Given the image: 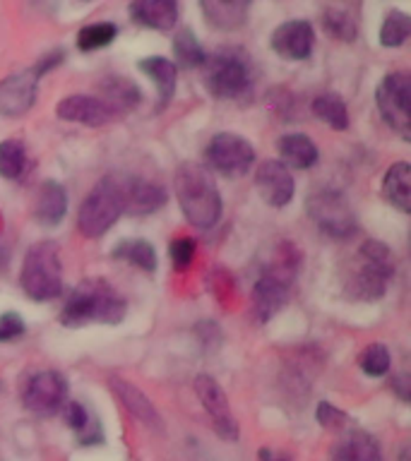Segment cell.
Segmentation results:
<instances>
[{
    "label": "cell",
    "mask_w": 411,
    "mask_h": 461,
    "mask_svg": "<svg viewBox=\"0 0 411 461\" xmlns=\"http://www.w3.org/2000/svg\"><path fill=\"white\" fill-rule=\"evenodd\" d=\"M176 194L187 223L195 229H212L222 216V194L205 166L186 161L176 171Z\"/></svg>",
    "instance_id": "6da1fadb"
},
{
    "label": "cell",
    "mask_w": 411,
    "mask_h": 461,
    "mask_svg": "<svg viewBox=\"0 0 411 461\" xmlns=\"http://www.w3.org/2000/svg\"><path fill=\"white\" fill-rule=\"evenodd\" d=\"M125 317V301L108 281L85 279L72 288L60 312V322L68 327H82L87 322L118 324Z\"/></svg>",
    "instance_id": "7a4b0ae2"
},
{
    "label": "cell",
    "mask_w": 411,
    "mask_h": 461,
    "mask_svg": "<svg viewBox=\"0 0 411 461\" xmlns=\"http://www.w3.org/2000/svg\"><path fill=\"white\" fill-rule=\"evenodd\" d=\"M395 276V258L380 240H366L359 248L353 269L346 279V294L356 301H378L388 291L389 279Z\"/></svg>",
    "instance_id": "3957f363"
},
{
    "label": "cell",
    "mask_w": 411,
    "mask_h": 461,
    "mask_svg": "<svg viewBox=\"0 0 411 461\" xmlns=\"http://www.w3.org/2000/svg\"><path fill=\"white\" fill-rule=\"evenodd\" d=\"M255 68L243 49H222L205 60V85L216 99H241L252 89Z\"/></svg>",
    "instance_id": "277c9868"
},
{
    "label": "cell",
    "mask_w": 411,
    "mask_h": 461,
    "mask_svg": "<svg viewBox=\"0 0 411 461\" xmlns=\"http://www.w3.org/2000/svg\"><path fill=\"white\" fill-rule=\"evenodd\" d=\"M20 284L32 301H53L63 294V269L53 240H41L29 248L22 265Z\"/></svg>",
    "instance_id": "5b68a950"
},
{
    "label": "cell",
    "mask_w": 411,
    "mask_h": 461,
    "mask_svg": "<svg viewBox=\"0 0 411 461\" xmlns=\"http://www.w3.org/2000/svg\"><path fill=\"white\" fill-rule=\"evenodd\" d=\"M125 212V200H123V180L115 176L99 180L87 194L85 202L79 204L78 229L85 238L104 236L114 226L121 214Z\"/></svg>",
    "instance_id": "8992f818"
},
{
    "label": "cell",
    "mask_w": 411,
    "mask_h": 461,
    "mask_svg": "<svg viewBox=\"0 0 411 461\" xmlns=\"http://www.w3.org/2000/svg\"><path fill=\"white\" fill-rule=\"evenodd\" d=\"M306 212L317 229L332 238H349L356 233V214L344 194L332 187L313 190L306 200Z\"/></svg>",
    "instance_id": "52a82bcc"
},
{
    "label": "cell",
    "mask_w": 411,
    "mask_h": 461,
    "mask_svg": "<svg viewBox=\"0 0 411 461\" xmlns=\"http://www.w3.org/2000/svg\"><path fill=\"white\" fill-rule=\"evenodd\" d=\"M375 101L380 108L382 121L409 140L411 132V79L406 72H389L385 75L375 92Z\"/></svg>",
    "instance_id": "ba28073f"
},
{
    "label": "cell",
    "mask_w": 411,
    "mask_h": 461,
    "mask_svg": "<svg viewBox=\"0 0 411 461\" xmlns=\"http://www.w3.org/2000/svg\"><path fill=\"white\" fill-rule=\"evenodd\" d=\"M207 161L216 173L222 176H243L251 171V166L255 164V149L245 137L236 135V132H219L209 140Z\"/></svg>",
    "instance_id": "9c48e42d"
},
{
    "label": "cell",
    "mask_w": 411,
    "mask_h": 461,
    "mask_svg": "<svg viewBox=\"0 0 411 461\" xmlns=\"http://www.w3.org/2000/svg\"><path fill=\"white\" fill-rule=\"evenodd\" d=\"M65 394H68V382L63 375L56 370H43L29 377L22 402L36 416H53L65 403Z\"/></svg>",
    "instance_id": "30bf717a"
},
{
    "label": "cell",
    "mask_w": 411,
    "mask_h": 461,
    "mask_svg": "<svg viewBox=\"0 0 411 461\" xmlns=\"http://www.w3.org/2000/svg\"><path fill=\"white\" fill-rule=\"evenodd\" d=\"M195 392L200 396L202 406L212 418V425H215V430L222 435L224 439H238V423L233 413H231L229 399L224 394V389L216 384L215 377H209V375H197L195 377Z\"/></svg>",
    "instance_id": "8fae6325"
},
{
    "label": "cell",
    "mask_w": 411,
    "mask_h": 461,
    "mask_svg": "<svg viewBox=\"0 0 411 461\" xmlns=\"http://www.w3.org/2000/svg\"><path fill=\"white\" fill-rule=\"evenodd\" d=\"M41 72L32 68V70L17 72L13 77L0 82V115L5 118H20L34 106L36 101V86H39Z\"/></svg>",
    "instance_id": "7c38bea8"
},
{
    "label": "cell",
    "mask_w": 411,
    "mask_h": 461,
    "mask_svg": "<svg viewBox=\"0 0 411 461\" xmlns=\"http://www.w3.org/2000/svg\"><path fill=\"white\" fill-rule=\"evenodd\" d=\"M56 113L60 121L79 122V125H89V128H101L118 115L106 101L99 96H87V94H72V96L58 101Z\"/></svg>",
    "instance_id": "4fadbf2b"
},
{
    "label": "cell",
    "mask_w": 411,
    "mask_h": 461,
    "mask_svg": "<svg viewBox=\"0 0 411 461\" xmlns=\"http://www.w3.org/2000/svg\"><path fill=\"white\" fill-rule=\"evenodd\" d=\"M255 187L269 207H287L294 197V176L277 158L262 161L255 173Z\"/></svg>",
    "instance_id": "5bb4252c"
},
{
    "label": "cell",
    "mask_w": 411,
    "mask_h": 461,
    "mask_svg": "<svg viewBox=\"0 0 411 461\" xmlns=\"http://www.w3.org/2000/svg\"><path fill=\"white\" fill-rule=\"evenodd\" d=\"M274 53H279L287 60H306L313 53L315 46V32L306 20H291L284 22L272 32V41H269Z\"/></svg>",
    "instance_id": "9a60e30c"
},
{
    "label": "cell",
    "mask_w": 411,
    "mask_h": 461,
    "mask_svg": "<svg viewBox=\"0 0 411 461\" xmlns=\"http://www.w3.org/2000/svg\"><path fill=\"white\" fill-rule=\"evenodd\" d=\"M288 286H291L288 279H281L272 272H262V276L252 286V308L260 322H267L287 305Z\"/></svg>",
    "instance_id": "2e32d148"
},
{
    "label": "cell",
    "mask_w": 411,
    "mask_h": 461,
    "mask_svg": "<svg viewBox=\"0 0 411 461\" xmlns=\"http://www.w3.org/2000/svg\"><path fill=\"white\" fill-rule=\"evenodd\" d=\"M130 14L142 27L171 32L178 22V5L176 0H132Z\"/></svg>",
    "instance_id": "e0dca14e"
},
{
    "label": "cell",
    "mask_w": 411,
    "mask_h": 461,
    "mask_svg": "<svg viewBox=\"0 0 411 461\" xmlns=\"http://www.w3.org/2000/svg\"><path fill=\"white\" fill-rule=\"evenodd\" d=\"M123 200H125V209L132 214H151L159 207L166 204L164 187H159L157 183L142 178L123 180Z\"/></svg>",
    "instance_id": "ac0fdd59"
},
{
    "label": "cell",
    "mask_w": 411,
    "mask_h": 461,
    "mask_svg": "<svg viewBox=\"0 0 411 461\" xmlns=\"http://www.w3.org/2000/svg\"><path fill=\"white\" fill-rule=\"evenodd\" d=\"M205 20L215 29L233 32L241 29L248 20V7L251 0H200Z\"/></svg>",
    "instance_id": "d6986e66"
},
{
    "label": "cell",
    "mask_w": 411,
    "mask_h": 461,
    "mask_svg": "<svg viewBox=\"0 0 411 461\" xmlns=\"http://www.w3.org/2000/svg\"><path fill=\"white\" fill-rule=\"evenodd\" d=\"M111 389H114L123 406H125L140 423L150 425V428H161V418H159L154 403H151L150 399H147V394H142L132 382L123 380V377H111Z\"/></svg>",
    "instance_id": "ffe728a7"
},
{
    "label": "cell",
    "mask_w": 411,
    "mask_h": 461,
    "mask_svg": "<svg viewBox=\"0 0 411 461\" xmlns=\"http://www.w3.org/2000/svg\"><path fill=\"white\" fill-rule=\"evenodd\" d=\"M137 70L144 72L154 82V86H157L159 108L169 106V101L176 94V79H178V68H176V63H171L169 58L150 56L137 63Z\"/></svg>",
    "instance_id": "44dd1931"
},
{
    "label": "cell",
    "mask_w": 411,
    "mask_h": 461,
    "mask_svg": "<svg viewBox=\"0 0 411 461\" xmlns=\"http://www.w3.org/2000/svg\"><path fill=\"white\" fill-rule=\"evenodd\" d=\"M65 212H68V194H65V187L56 180H46L39 187V194H36L34 214L36 221L41 226H56V223L63 221Z\"/></svg>",
    "instance_id": "7402d4cb"
},
{
    "label": "cell",
    "mask_w": 411,
    "mask_h": 461,
    "mask_svg": "<svg viewBox=\"0 0 411 461\" xmlns=\"http://www.w3.org/2000/svg\"><path fill=\"white\" fill-rule=\"evenodd\" d=\"M382 194L385 200L402 214L411 212V166L406 161L392 164L382 178Z\"/></svg>",
    "instance_id": "603a6c76"
},
{
    "label": "cell",
    "mask_w": 411,
    "mask_h": 461,
    "mask_svg": "<svg viewBox=\"0 0 411 461\" xmlns=\"http://www.w3.org/2000/svg\"><path fill=\"white\" fill-rule=\"evenodd\" d=\"M334 461H382V454L375 438L363 430H353L337 442Z\"/></svg>",
    "instance_id": "cb8c5ba5"
},
{
    "label": "cell",
    "mask_w": 411,
    "mask_h": 461,
    "mask_svg": "<svg viewBox=\"0 0 411 461\" xmlns=\"http://www.w3.org/2000/svg\"><path fill=\"white\" fill-rule=\"evenodd\" d=\"M279 154L281 164L291 166V168H310V166L317 164V147L315 142L310 140L308 135H301V132H291V135H284L279 140Z\"/></svg>",
    "instance_id": "d4e9b609"
},
{
    "label": "cell",
    "mask_w": 411,
    "mask_h": 461,
    "mask_svg": "<svg viewBox=\"0 0 411 461\" xmlns=\"http://www.w3.org/2000/svg\"><path fill=\"white\" fill-rule=\"evenodd\" d=\"M114 258L125 259V262L135 265L137 269H144V272L157 269V252H154L151 243H147L142 238H128V240L115 245Z\"/></svg>",
    "instance_id": "484cf974"
},
{
    "label": "cell",
    "mask_w": 411,
    "mask_h": 461,
    "mask_svg": "<svg viewBox=\"0 0 411 461\" xmlns=\"http://www.w3.org/2000/svg\"><path fill=\"white\" fill-rule=\"evenodd\" d=\"M173 56H176L180 68H186V70L202 68L205 60H207L200 41L195 39V34L190 29H180L178 34H176V39H173Z\"/></svg>",
    "instance_id": "4316f807"
},
{
    "label": "cell",
    "mask_w": 411,
    "mask_h": 461,
    "mask_svg": "<svg viewBox=\"0 0 411 461\" xmlns=\"http://www.w3.org/2000/svg\"><path fill=\"white\" fill-rule=\"evenodd\" d=\"M313 113L323 122H327L332 130L349 128V113H346L344 101L337 94H320L313 99Z\"/></svg>",
    "instance_id": "83f0119b"
},
{
    "label": "cell",
    "mask_w": 411,
    "mask_h": 461,
    "mask_svg": "<svg viewBox=\"0 0 411 461\" xmlns=\"http://www.w3.org/2000/svg\"><path fill=\"white\" fill-rule=\"evenodd\" d=\"M104 94H106V104L114 108L115 113H121V111H130V108L135 106L137 101H140V92H137V86L125 77H111L108 82L101 85Z\"/></svg>",
    "instance_id": "f1b7e54d"
},
{
    "label": "cell",
    "mask_w": 411,
    "mask_h": 461,
    "mask_svg": "<svg viewBox=\"0 0 411 461\" xmlns=\"http://www.w3.org/2000/svg\"><path fill=\"white\" fill-rule=\"evenodd\" d=\"M411 34V20L409 14L402 13V10H392L388 13L385 22H382L380 27V43L385 49H397V46H402L406 43Z\"/></svg>",
    "instance_id": "f546056e"
},
{
    "label": "cell",
    "mask_w": 411,
    "mask_h": 461,
    "mask_svg": "<svg viewBox=\"0 0 411 461\" xmlns=\"http://www.w3.org/2000/svg\"><path fill=\"white\" fill-rule=\"evenodd\" d=\"M27 164L24 147L17 140H3L0 142V178H20Z\"/></svg>",
    "instance_id": "4dcf8cb0"
},
{
    "label": "cell",
    "mask_w": 411,
    "mask_h": 461,
    "mask_svg": "<svg viewBox=\"0 0 411 461\" xmlns=\"http://www.w3.org/2000/svg\"><path fill=\"white\" fill-rule=\"evenodd\" d=\"M115 36H118V27L115 24H111V22H96V24L79 29L78 49L85 50V53L87 50H99L114 41Z\"/></svg>",
    "instance_id": "1f68e13d"
},
{
    "label": "cell",
    "mask_w": 411,
    "mask_h": 461,
    "mask_svg": "<svg viewBox=\"0 0 411 461\" xmlns=\"http://www.w3.org/2000/svg\"><path fill=\"white\" fill-rule=\"evenodd\" d=\"M324 29L339 41H353V36H356V22H353L352 14L339 10V7H330L324 13Z\"/></svg>",
    "instance_id": "d6a6232c"
},
{
    "label": "cell",
    "mask_w": 411,
    "mask_h": 461,
    "mask_svg": "<svg viewBox=\"0 0 411 461\" xmlns=\"http://www.w3.org/2000/svg\"><path fill=\"white\" fill-rule=\"evenodd\" d=\"M361 370L370 377H382L389 370V351L388 346L370 344L359 358Z\"/></svg>",
    "instance_id": "836d02e7"
},
{
    "label": "cell",
    "mask_w": 411,
    "mask_h": 461,
    "mask_svg": "<svg viewBox=\"0 0 411 461\" xmlns=\"http://www.w3.org/2000/svg\"><path fill=\"white\" fill-rule=\"evenodd\" d=\"M315 416H317V420H320V425H323V428H327V430H342V428L346 425V420H349L344 411L334 409L330 402L317 403Z\"/></svg>",
    "instance_id": "e575fe53"
},
{
    "label": "cell",
    "mask_w": 411,
    "mask_h": 461,
    "mask_svg": "<svg viewBox=\"0 0 411 461\" xmlns=\"http://www.w3.org/2000/svg\"><path fill=\"white\" fill-rule=\"evenodd\" d=\"M195 258V240L193 238H176L171 243V259L176 269L190 267Z\"/></svg>",
    "instance_id": "d590c367"
},
{
    "label": "cell",
    "mask_w": 411,
    "mask_h": 461,
    "mask_svg": "<svg viewBox=\"0 0 411 461\" xmlns=\"http://www.w3.org/2000/svg\"><path fill=\"white\" fill-rule=\"evenodd\" d=\"M24 334V322L17 312H3L0 315V341H13Z\"/></svg>",
    "instance_id": "8d00e7d4"
},
{
    "label": "cell",
    "mask_w": 411,
    "mask_h": 461,
    "mask_svg": "<svg viewBox=\"0 0 411 461\" xmlns=\"http://www.w3.org/2000/svg\"><path fill=\"white\" fill-rule=\"evenodd\" d=\"M65 420H68V425H70L72 430L85 432L87 425H89V413H87V409L82 403L70 402L65 403Z\"/></svg>",
    "instance_id": "74e56055"
},
{
    "label": "cell",
    "mask_w": 411,
    "mask_h": 461,
    "mask_svg": "<svg viewBox=\"0 0 411 461\" xmlns=\"http://www.w3.org/2000/svg\"><path fill=\"white\" fill-rule=\"evenodd\" d=\"M260 461H288V456L272 452V449H260Z\"/></svg>",
    "instance_id": "f35d334b"
},
{
    "label": "cell",
    "mask_w": 411,
    "mask_h": 461,
    "mask_svg": "<svg viewBox=\"0 0 411 461\" xmlns=\"http://www.w3.org/2000/svg\"><path fill=\"white\" fill-rule=\"evenodd\" d=\"M7 259H10V252H7V248L3 245V240H0V267L5 265Z\"/></svg>",
    "instance_id": "ab89813d"
}]
</instances>
